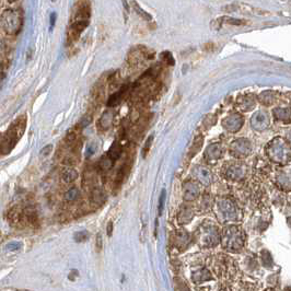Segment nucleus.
Masks as SVG:
<instances>
[{"mask_svg": "<svg viewBox=\"0 0 291 291\" xmlns=\"http://www.w3.org/2000/svg\"><path fill=\"white\" fill-rule=\"evenodd\" d=\"M220 242L229 252H240L245 244V233L239 226H228L221 231Z\"/></svg>", "mask_w": 291, "mask_h": 291, "instance_id": "1", "label": "nucleus"}, {"mask_svg": "<svg viewBox=\"0 0 291 291\" xmlns=\"http://www.w3.org/2000/svg\"><path fill=\"white\" fill-rule=\"evenodd\" d=\"M27 127V116H20L12 123L11 126L3 134L1 140V152L2 154L9 153L14 148V146L22 137V135Z\"/></svg>", "mask_w": 291, "mask_h": 291, "instance_id": "2", "label": "nucleus"}, {"mask_svg": "<svg viewBox=\"0 0 291 291\" xmlns=\"http://www.w3.org/2000/svg\"><path fill=\"white\" fill-rule=\"evenodd\" d=\"M196 241L198 242L199 245L205 247H211L217 245L220 242L221 233L219 229L214 222L206 220L202 225L197 229L195 235Z\"/></svg>", "mask_w": 291, "mask_h": 291, "instance_id": "3", "label": "nucleus"}, {"mask_svg": "<svg viewBox=\"0 0 291 291\" xmlns=\"http://www.w3.org/2000/svg\"><path fill=\"white\" fill-rule=\"evenodd\" d=\"M2 30L9 35L18 34L22 28V15L18 10L6 9L1 15Z\"/></svg>", "mask_w": 291, "mask_h": 291, "instance_id": "4", "label": "nucleus"}, {"mask_svg": "<svg viewBox=\"0 0 291 291\" xmlns=\"http://www.w3.org/2000/svg\"><path fill=\"white\" fill-rule=\"evenodd\" d=\"M217 215L222 221H235L239 218V209L235 202L228 198L217 200Z\"/></svg>", "mask_w": 291, "mask_h": 291, "instance_id": "5", "label": "nucleus"}, {"mask_svg": "<svg viewBox=\"0 0 291 291\" xmlns=\"http://www.w3.org/2000/svg\"><path fill=\"white\" fill-rule=\"evenodd\" d=\"M91 14L90 3L88 0H78L77 6L75 7L72 20L75 21H89Z\"/></svg>", "mask_w": 291, "mask_h": 291, "instance_id": "6", "label": "nucleus"}, {"mask_svg": "<svg viewBox=\"0 0 291 291\" xmlns=\"http://www.w3.org/2000/svg\"><path fill=\"white\" fill-rule=\"evenodd\" d=\"M226 178L232 181H241L246 175V168L242 163H232L225 169Z\"/></svg>", "mask_w": 291, "mask_h": 291, "instance_id": "7", "label": "nucleus"}, {"mask_svg": "<svg viewBox=\"0 0 291 291\" xmlns=\"http://www.w3.org/2000/svg\"><path fill=\"white\" fill-rule=\"evenodd\" d=\"M230 151L237 158H244L251 151V145L247 140L239 139L231 145Z\"/></svg>", "mask_w": 291, "mask_h": 291, "instance_id": "8", "label": "nucleus"}, {"mask_svg": "<svg viewBox=\"0 0 291 291\" xmlns=\"http://www.w3.org/2000/svg\"><path fill=\"white\" fill-rule=\"evenodd\" d=\"M200 194V186L196 182H186L183 187V198L187 201H193Z\"/></svg>", "mask_w": 291, "mask_h": 291, "instance_id": "9", "label": "nucleus"}, {"mask_svg": "<svg viewBox=\"0 0 291 291\" xmlns=\"http://www.w3.org/2000/svg\"><path fill=\"white\" fill-rule=\"evenodd\" d=\"M191 242V237L184 229H180V230L175 233L174 243L175 246L179 249H185Z\"/></svg>", "mask_w": 291, "mask_h": 291, "instance_id": "10", "label": "nucleus"}, {"mask_svg": "<svg viewBox=\"0 0 291 291\" xmlns=\"http://www.w3.org/2000/svg\"><path fill=\"white\" fill-rule=\"evenodd\" d=\"M194 175L196 180L198 181L200 184L208 185L210 184L212 181V175L210 173V171L207 170L206 168H202V166H200V168H196Z\"/></svg>", "mask_w": 291, "mask_h": 291, "instance_id": "11", "label": "nucleus"}, {"mask_svg": "<svg viewBox=\"0 0 291 291\" xmlns=\"http://www.w3.org/2000/svg\"><path fill=\"white\" fill-rule=\"evenodd\" d=\"M222 155V149L219 145H211L210 147H208L206 150L205 157L208 161H216L218 159H220Z\"/></svg>", "mask_w": 291, "mask_h": 291, "instance_id": "12", "label": "nucleus"}, {"mask_svg": "<svg viewBox=\"0 0 291 291\" xmlns=\"http://www.w3.org/2000/svg\"><path fill=\"white\" fill-rule=\"evenodd\" d=\"M242 125L241 119L239 118L237 115H231L229 116L228 118L225 119V122H223V126H225L228 131L230 132H237L240 129Z\"/></svg>", "mask_w": 291, "mask_h": 291, "instance_id": "13", "label": "nucleus"}, {"mask_svg": "<svg viewBox=\"0 0 291 291\" xmlns=\"http://www.w3.org/2000/svg\"><path fill=\"white\" fill-rule=\"evenodd\" d=\"M194 218V210L192 209L191 207L189 206H184L181 208V210L179 212V216H178V219L180 223H189L192 219Z\"/></svg>", "mask_w": 291, "mask_h": 291, "instance_id": "14", "label": "nucleus"}, {"mask_svg": "<svg viewBox=\"0 0 291 291\" xmlns=\"http://www.w3.org/2000/svg\"><path fill=\"white\" fill-rule=\"evenodd\" d=\"M29 225L36 227L39 225V218L38 214H36V210L32 207H29L27 209L23 210V217Z\"/></svg>", "mask_w": 291, "mask_h": 291, "instance_id": "15", "label": "nucleus"}, {"mask_svg": "<svg viewBox=\"0 0 291 291\" xmlns=\"http://www.w3.org/2000/svg\"><path fill=\"white\" fill-rule=\"evenodd\" d=\"M209 279H211V275L207 268H200L198 272L194 273L193 275V280L196 284L206 282V280H209Z\"/></svg>", "mask_w": 291, "mask_h": 291, "instance_id": "16", "label": "nucleus"}, {"mask_svg": "<svg viewBox=\"0 0 291 291\" xmlns=\"http://www.w3.org/2000/svg\"><path fill=\"white\" fill-rule=\"evenodd\" d=\"M77 178H78V172H77V171L75 169L67 168V169H65L64 171H62L61 179L67 184L72 183V182L76 181Z\"/></svg>", "mask_w": 291, "mask_h": 291, "instance_id": "17", "label": "nucleus"}, {"mask_svg": "<svg viewBox=\"0 0 291 291\" xmlns=\"http://www.w3.org/2000/svg\"><path fill=\"white\" fill-rule=\"evenodd\" d=\"M22 217H23V211H21L19 207H13L8 214L9 220L12 225H17V223H19L21 220H22Z\"/></svg>", "mask_w": 291, "mask_h": 291, "instance_id": "18", "label": "nucleus"}, {"mask_svg": "<svg viewBox=\"0 0 291 291\" xmlns=\"http://www.w3.org/2000/svg\"><path fill=\"white\" fill-rule=\"evenodd\" d=\"M122 153V148L121 146H119L118 143H115L114 145H112V147L110 149V151H108L107 155L110 157L113 161H115L119 158V155Z\"/></svg>", "mask_w": 291, "mask_h": 291, "instance_id": "19", "label": "nucleus"}, {"mask_svg": "<svg viewBox=\"0 0 291 291\" xmlns=\"http://www.w3.org/2000/svg\"><path fill=\"white\" fill-rule=\"evenodd\" d=\"M262 263H263V266H265L266 268H272V266H274V262H273V258L272 255H270V253L266 249H264L262 251Z\"/></svg>", "mask_w": 291, "mask_h": 291, "instance_id": "20", "label": "nucleus"}, {"mask_svg": "<svg viewBox=\"0 0 291 291\" xmlns=\"http://www.w3.org/2000/svg\"><path fill=\"white\" fill-rule=\"evenodd\" d=\"M278 182L280 187H283L284 190H291V176L289 174H282L278 178Z\"/></svg>", "mask_w": 291, "mask_h": 291, "instance_id": "21", "label": "nucleus"}, {"mask_svg": "<svg viewBox=\"0 0 291 291\" xmlns=\"http://www.w3.org/2000/svg\"><path fill=\"white\" fill-rule=\"evenodd\" d=\"M112 122H113V115H112V114L110 112H106L102 116L101 121H100V124H101V126L103 127V129H107V128L111 127Z\"/></svg>", "mask_w": 291, "mask_h": 291, "instance_id": "22", "label": "nucleus"}, {"mask_svg": "<svg viewBox=\"0 0 291 291\" xmlns=\"http://www.w3.org/2000/svg\"><path fill=\"white\" fill-rule=\"evenodd\" d=\"M91 200L92 202H97V204H101L104 200V193L100 189H96L93 191V193L91 195Z\"/></svg>", "mask_w": 291, "mask_h": 291, "instance_id": "23", "label": "nucleus"}, {"mask_svg": "<svg viewBox=\"0 0 291 291\" xmlns=\"http://www.w3.org/2000/svg\"><path fill=\"white\" fill-rule=\"evenodd\" d=\"M78 196H79V191L76 187H71L69 189V191L66 192L65 194V199L67 201H74L78 198Z\"/></svg>", "mask_w": 291, "mask_h": 291, "instance_id": "24", "label": "nucleus"}, {"mask_svg": "<svg viewBox=\"0 0 291 291\" xmlns=\"http://www.w3.org/2000/svg\"><path fill=\"white\" fill-rule=\"evenodd\" d=\"M133 7H134L135 11H136L139 14V17H142V18H144L145 20H147V21L152 20L151 15H150L148 12H146L145 10L142 7H140V6H138V4L136 2H135V1L133 2Z\"/></svg>", "mask_w": 291, "mask_h": 291, "instance_id": "25", "label": "nucleus"}, {"mask_svg": "<svg viewBox=\"0 0 291 291\" xmlns=\"http://www.w3.org/2000/svg\"><path fill=\"white\" fill-rule=\"evenodd\" d=\"M113 162H114V161L110 157H108V155H106L105 158H102V160L100 161L101 169L105 170V171L110 170L112 168V166H113Z\"/></svg>", "mask_w": 291, "mask_h": 291, "instance_id": "26", "label": "nucleus"}, {"mask_svg": "<svg viewBox=\"0 0 291 291\" xmlns=\"http://www.w3.org/2000/svg\"><path fill=\"white\" fill-rule=\"evenodd\" d=\"M201 145H202V138L201 137H197L195 139L194 144H193V147H192V149H191V154H190L191 157H193L194 154H196L197 152H198V150L200 149Z\"/></svg>", "mask_w": 291, "mask_h": 291, "instance_id": "27", "label": "nucleus"}, {"mask_svg": "<svg viewBox=\"0 0 291 291\" xmlns=\"http://www.w3.org/2000/svg\"><path fill=\"white\" fill-rule=\"evenodd\" d=\"M175 290L176 291H190V288L187 287V285L181 279H175Z\"/></svg>", "mask_w": 291, "mask_h": 291, "instance_id": "28", "label": "nucleus"}, {"mask_svg": "<svg viewBox=\"0 0 291 291\" xmlns=\"http://www.w3.org/2000/svg\"><path fill=\"white\" fill-rule=\"evenodd\" d=\"M152 139H153V137H152V136H150V137L148 138L147 142H146L145 146H144V149H143V155H144V158H145L146 155H147V153L149 152L150 147H151V144H152Z\"/></svg>", "mask_w": 291, "mask_h": 291, "instance_id": "29", "label": "nucleus"}, {"mask_svg": "<svg viewBox=\"0 0 291 291\" xmlns=\"http://www.w3.org/2000/svg\"><path fill=\"white\" fill-rule=\"evenodd\" d=\"M162 57L165 59V61L168 62L169 65H174V58L172 54L170 53V51H164V53L162 54Z\"/></svg>", "mask_w": 291, "mask_h": 291, "instance_id": "30", "label": "nucleus"}, {"mask_svg": "<svg viewBox=\"0 0 291 291\" xmlns=\"http://www.w3.org/2000/svg\"><path fill=\"white\" fill-rule=\"evenodd\" d=\"M88 237H89V235L87 232H79L78 235H76V241H86L88 240Z\"/></svg>", "mask_w": 291, "mask_h": 291, "instance_id": "31", "label": "nucleus"}, {"mask_svg": "<svg viewBox=\"0 0 291 291\" xmlns=\"http://www.w3.org/2000/svg\"><path fill=\"white\" fill-rule=\"evenodd\" d=\"M164 197H165V193L164 191L162 192V194H161L160 197V200H159V215L162 214V207H163V201H164Z\"/></svg>", "mask_w": 291, "mask_h": 291, "instance_id": "32", "label": "nucleus"}, {"mask_svg": "<svg viewBox=\"0 0 291 291\" xmlns=\"http://www.w3.org/2000/svg\"><path fill=\"white\" fill-rule=\"evenodd\" d=\"M112 231H113V222L111 221V222H108V225H107V236L108 237H111Z\"/></svg>", "mask_w": 291, "mask_h": 291, "instance_id": "33", "label": "nucleus"}, {"mask_svg": "<svg viewBox=\"0 0 291 291\" xmlns=\"http://www.w3.org/2000/svg\"><path fill=\"white\" fill-rule=\"evenodd\" d=\"M101 241H102V240H101V236L98 235V236H97V247H98V248H101V247H102Z\"/></svg>", "mask_w": 291, "mask_h": 291, "instance_id": "34", "label": "nucleus"}, {"mask_svg": "<svg viewBox=\"0 0 291 291\" xmlns=\"http://www.w3.org/2000/svg\"><path fill=\"white\" fill-rule=\"evenodd\" d=\"M285 291H291V288L290 287H287V288L285 289Z\"/></svg>", "mask_w": 291, "mask_h": 291, "instance_id": "35", "label": "nucleus"}, {"mask_svg": "<svg viewBox=\"0 0 291 291\" xmlns=\"http://www.w3.org/2000/svg\"><path fill=\"white\" fill-rule=\"evenodd\" d=\"M8 1L9 2H15V1H17V0H8Z\"/></svg>", "mask_w": 291, "mask_h": 291, "instance_id": "36", "label": "nucleus"}, {"mask_svg": "<svg viewBox=\"0 0 291 291\" xmlns=\"http://www.w3.org/2000/svg\"><path fill=\"white\" fill-rule=\"evenodd\" d=\"M265 291H275V290H274V289H272V288H270V289H266V290H265Z\"/></svg>", "mask_w": 291, "mask_h": 291, "instance_id": "37", "label": "nucleus"}, {"mask_svg": "<svg viewBox=\"0 0 291 291\" xmlns=\"http://www.w3.org/2000/svg\"><path fill=\"white\" fill-rule=\"evenodd\" d=\"M53 1H55V0H53Z\"/></svg>", "mask_w": 291, "mask_h": 291, "instance_id": "38", "label": "nucleus"}]
</instances>
